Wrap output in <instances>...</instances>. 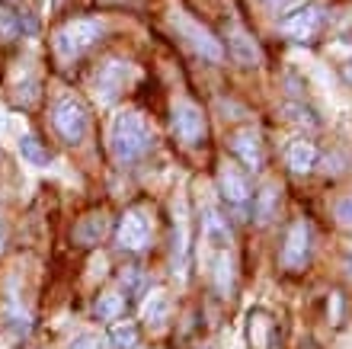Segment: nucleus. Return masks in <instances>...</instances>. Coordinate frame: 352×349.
<instances>
[{"label":"nucleus","instance_id":"obj_1","mask_svg":"<svg viewBox=\"0 0 352 349\" xmlns=\"http://www.w3.org/2000/svg\"><path fill=\"white\" fill-rule=\"evenodd\" d=\"M151 129L148 122L141 119L138 112H119L116 122H112V131H109V147H112V157L119 164H135L141 157L151 151Z\"/></svg>","mask_w":352,"mask_h":349},{"label":"nucleus","instance_id":"obj_11","mask_svg":"<svg viewBox=\"0 0 352 349\" xmlns=\"http://www.w3.org/2000/svg\"><path fill=\"white\" fill-rule=\"evenodd\" d=\"M173 263L176 269H179V276L186 279V266H189V215H186V202L179 199V202L173 205Z\"/></svg>","mask_w":352,"mask_h":349},{"label":"nucleus","instance_id":"obj_6","mask_svg":"<svg viewBox=\"0 0 352 349\" xmlns=\"http://www.w3.org/2000/svg\"><path fill=\"white\" fill-rule=\"evenodd\" d=\"M116 240H119L122 250H131V253H141L151 240V221L144 218V211L131 209L119 218V228H116Z\"/></svg>","mask_w":352,"mask_h":349},{"label":"nucleus","instance_id":"obj_30","mask_svg":"<svg viewBox=\"0 0 352 349\" xmlns=\"http://www.w3.org/2000/svg\"><path fill=\"white\" fill-rule=\"evenodd\" d=\"M3 240H7V231H3V221H0V253H3Z\"/></svg>","mask_w":352,"mask_h":349},{"label":"nucleus","instance_id":"obj_27","mask_svg":"<svg viewBox=\"0 0 352 349\" xmlns=\"http://www.w3.org/2000/svg\"><path fill=\"white\" fill-rule=\"evenodd\" d=\"M141 282H144V279H141V269L138 266H129L125 273H122V288H125V292H138Z\"/></svg>","mask_w":352,"mask_h":349},{"label":"nucleus","instance_id":"obj_8","mask_svg":"<svg viewBox=\"0 0 352 349\" xmlns=\"http://www.w3.org/2000/svg\"><path fill=\"white\" fill-rule=\"evenodd\" d=\"M205 116L195 103H176L173 109V135L183 145H199L205 141Z\"/></svg>","mask_w":352,"mask_h":349},{"label":"nucleus","instance_id":"obj_24","mask_svg":"<svg viewBox=\"0 0 352 349\" xmlns=\"http://www.w3.org/2000/svg\"><path fill=\"white\" fill-rule=\"evenodd\" d=\"M23 32L19 26V13H13L10 7H0V42H13Z\"/></svg>","mask_w":352,"mask_h":349},{"label":"nucleus","instance_id":"obj_25","mask_svg":"<svg viewBox=\"0 0 352 349\" xmlns=\"http://www.w3.org/2000/svg\"><path fill=\"white\" fill-rule=\"evenodd\" d=\"M7 321H10V327H13V333H16V337H26L29 327H32V324H29V314H26V311H19V308H16V298H10Z\"/></svg>","mask_w":352,"mask_h":349},{"label":"nucleus","instance_id":"obj_14","mask_svg":"<svg viewBox=\"0 0 352 349\" xmlns=\"http://www.w3.org/2000/svg\"><path fill=\"white\" fill-rule=\"evenodd\" d=\"M272 333H276L272 317L260 308H253L247 314V343H250V349H269L272 346Z\"/></svg>","mask_w":352,"mask_h":349},{"label":"nucleus","instance_id":"obj_21","mask_svg":"<svg viewBox=\"0 0 352 349\" xmlns=\"http://www.w3.org/2000/svg\"><path fill=\"white\" fill-rule=\"evenodd\" d=\"M167 314H170V298L167 292H151V298L144 302V321L148 324H164L167 321Z\"/></svg>","mask_w":352,"mask_h":349},{"label":"nucleus","instance_id":"obj_12","mask_svg":"<svg viewBox=\"0 0 352 349\" xmlns=\"http://www.w3.org/2000/svg\"><path fill=\"white\" fill-rule=\"evenodd\" d=\"M125 77H129V67L122 61H106L96 74V93H100L102 103H116L119 93L125 90Z\"/></svg>","mask_w":352,"mask_h":349},{"label":"nucleus","instance_id":"obj_22","mask_svg":"<svg viewBox=\"0 0 352 349\" xmlns=\"http://www.w3.org/2000/svg\"><path fill=\"white\" fill-rule=\"evenodd\" d=\"M109 340H112V346H116V349H135V346H138V327H135L131 321L112 324Z\"/></svg>","mask_w":352,"mask_h":349},{"label":"nucleus","instance_id":"obj_9","mask_svg":"<svg viewBox=\"0 0 352 349\" xmlns=\"http://www.w3.org/2000/svg\"><path fill=\"white\" fill-rule=\"evenodd\" d=\"M218 186H221V195L224 202L234 205V209H247V202H250V180H247V173H241L234 164H228L224 160L221 170H218Z\"/></svg>","mask_w":352,"mask_h":349},{"label":"nucleus","instance_id":"obj_13","mask_svg":"<svg viewBox=\"0 0 352 349\" xmlns=\"http://www.w3.org/2000/svg\"><path fill=\"white\" fill-rule=\"evenodd\" d=\"M202 237L208 240L218 253L231 247V228H228V221L221 218V211L214 209V202L202 205Z\"/></svg>","mask_w":352,"mask_h":349},{"label":"nucleus","instance_id":"obj_7","mask_svg":"<svg viewBox=\"0 0 352 349\" xmlns=\"http://www.w3.org/2000/svg\"><path fill=\"white\" fill-rule=\"evenodd\" d=\"M311 260V224L305 218L292 221L285 234V247H282V263L285 269H305Z\"/></svg>","mask_w":352,"mask_h":349},{"label":"nucleus","instance_id":"obj_29","mask_svg":"<svg viewBox=\"0 0 352 349\" xmlns=\"http://www.w3.org/2000/svg\"><path fill=\"white\" fill-rule=\"evenodd\" d=\"M272 10H278V7H288V3H295V0H266Z\"/></svg>","mask_w":352,"mask_h":349},{"label":"nucleus","instance_id":"obj_19","mask_svg":"<svg viewBox=\"0 0 352 349\" xmlns=\"http://www.w3.org/2000/svg\"><path fill=\"white\" fill-rule=\"evenodd\" d=\"M93 311H96L100 321H119L122 311H125V302H122L119 292H102L96 298V304H93Z\"/></svg>","mask_w":352,"mask_h":349},{"label":"nucleus","instance_id":"obj_10","mask_svg":"<svg viewBox=\"0 0 352 349\" xmlns=\"http://www.w3.org/2000/svg\"><path fill=\"white\" fill-rule=\"evenodd\" d=\"M231 151L241 157L243 167H250V170H260L266 164V151H263V141L260 135L253 129H237L231 135Z\"/></svg>","mask_w":352,"mask_h":349},{"label":"nucleus","instance_id":"obj_2","mask_svg":"<svg viewBox=\"0 0 352 349\" xmlns=\"http://www.w3.org/2000/svg\"><path fill=\"white\" fill-rule=\"evenodd\" d=\"M102 23L100 19H90V17H80V19H71L65 26L55 32V52L61 58H77L84 55L87 48L102 36Z\"/></svg>","mask_w":352,"mask_h":349},{"label":"nucleus","instance_id":"obj_18","mask_svg":"<svg viewBox=\"0 0 352 349\" xmlns=\"http://www.w3.org/2000/svg\"><path fill=\"white\" fill-rule=\"evenodd\" d=\"M106 234V215H87L80 224L74 228V237L84 244V247H96Z\"/></svg>","mask_w":352,"mask_h":349},{"label":"nucleus","instance_id":"obj_3","mask_svg":"<svg viewBox=\"0 0 352 349\" xmlns=\"http://www.w3.org/2000/svg\"><path fill=\"white\" fill-rule=\"evenodd\" d=\"M52 125L61 135V141L67 145H80L90 131V116H87L84 103L74 100V96H61V100L52 106Z\"/></svg>","mask_w":352,"mask_h":349},{"label":"nucleus","instance_id":"obj_5","mask_svg":"<svg viewBox=\"0 0 352 349\" xmlns=\"http://www.w3.org/2000/svg\"><path fill=\"white\" fill-rule=\"evenodd\" d=\"M173 23H176V29H179V36H183L186 42L195 48V55H202L205 61H214V65H218V61H224V45L212 36V32H208V29H202L199 23H192L189 17H176Z\"/></svg>","mask_w":352,"mask_h":349},{"label":"nucleus","instance_id":"obj_17","mask_svg":"<svg viewBox=\"0 0 352 349\" xmlns=\"http://www.w3.org/2000/svg\"><path fill=\"white\" fill-rule=\"evenodd\" d=\"M253 211H256V221H260V224H269V221L276 218V211H278V186L276 183H266L260 193H256Z\"/></svg>","mask_w":352,"mask_h":349},{"label":"nucleus","instance_id":"obj_16","mask_svg":"<svg viewBox=\"0 0 352 349\" xmlns=\"http://www.w3.org/2000/svg\"><path fill=\"white\" fill-rule=\"evenodd\" d=\"M228 45H231V55L241 61V65L253 67L260 65V48H256V42H253L243 29H231V36H228Z\"/></svg>","mask_w":352,"mask_h":349},{"label":"nucleus","instance_id":"obj_15","mask_svg":"<svg viewBox=\"0 0 352 349\" xmlns=\"http://www.w3.org/2000/svg\"><path fill=\"white\" fill-rule=\"evenodd\" d=\"M285 160H288V167H292L295 173H311V170H314V164H317L314 141L295 138L292 145H288V151H285Z\"/></svg>","mask_w":352,"mask_h":349},{"label":"nucleus","instance_id":"obj_4","mask_svg":"<svg viewBox=\"0 0 352 349\" xmlns=\"http://www.w3.org/2000/svg\"><path fill=\"white\" fill-rule=\"evenodd\" d=\"M278 29L295 42H311L324 29V7L320 3H305V7L292 10V13L278 19Z\"/></svg>","mask_w":352,"mask_h":349},{"label":"nucleus","instance_id":"obj_23","mask_svg":"<svg viewBox=\"0 0 352 349\" xmlns=\"http://www.w3.org/2000/svg\"><path fill=\"white\" fill-rule=\"evenodd\" d=\"M212 279H214V288H218L221 295L231 292V279H234V273H231V257H228V250H221V253L214 257Z\"/></svg>","mask_w":352,"mask_h":349},{"label":"nucleus","instance_id":"obj_28","mask_svg":"<svg viewBox=\"0 0 352 349\" xmlns=\"http://www.w3.org/2000/svg\"><path fill=\"white\" fill-rule=\"evenodd\" d=\"M71 349H102V343H100V337L84 333V337H77V340L71 343Z\"/></svg>","mask_w":352,"mask_h":349},{"label":"nucleus","instance_id":"obj_20","mask_svg":"<svg viewBox=\"0 0 352 349\" xmlns=\"http://www.w3.org/2000/svg\"><path fill=\"white\" fill-rule=\"evenodd\" d=\"M19 154L32 167H48V160H52V154H48L45 145H42L36 135H23V138H19Z\"/></svg>","mask_w":352,"mask_h":349},{"label":"nucleus","instance_id":"obj_26","mask_svg":"<svg viewBox=\"0 0 352 349\" xmlns=\"http://www.w3.org/2000/svg\"><path fill=\"white\" fill-rule=\"evenodd\" d=\"M333 215H336V224L352 234V193H349V195H343V199H340V202L333 205Z\"/></svg>","mask_w":352,"mask_h":349}]
</instances>
